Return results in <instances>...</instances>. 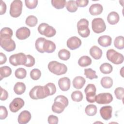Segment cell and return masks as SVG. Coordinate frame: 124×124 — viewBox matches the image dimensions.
I'll list each match as a JSON object with an SVG mask.
<instances>
[{
	"label": "cell",
	"mask_w": 124,
	"mask_h": 124,
	"mask_svg": "<svg viewBox=\"0 0 124 124\" xmlns=\"http://www.w3.org/2000/svg\"><path fill=\"white\" fill-rule=\"evenodd\" d=\"M29 95L31 99L37 100L45 98L49 96V94L45 86H35L30 91Z\"/></svg>",
	"instance_id": "6da1fadb"
},
{
	"label": "cell",
	"mask_w": 124,
	"mask_h": 124,
	"mask_svg": "<svg viewBox=\"0 0 124 124\" xmlns=\"http://www.w3.org/2000/svg\"><path fill=\"white\" fill-rule=\"evenodd\" d=\"M47 67L50 72L58 76L64 74L67 71V67L64 64L55 61L49 62Z\"/></svg>",
	"instance_id": "7a4b0ae2"
},
{
	"label": "cell",
	"mask_w": 124,
	"mask_h": 124,
	"mask_svg": "<svg viewBox=\"0 0 124 124\" xmlns=\"http://www.w3.org/2000/svg\"><path fill=\"white\" fill-rule=\"evenodd\" d=\"M89 21L85 18H82L77 23L78 31L79 35L83 38L88 37L90 31L88 27Z\"/></svg>",
	"instance_id": "3957f363"
},
{
	"label": "cell",
	"mask_w": 124,
	"mask_h": 124,
	"mask_svg": "<svg viewBox=\"0 0 124 124\" xmlns=\"http://www.w3.org/2000/svg\"><path fill=\"white\" fill-rule=\"evenodd\" d=\"M107 59L115 64H120L124 62V56L114 49H110L107 51Z\"/></svg>",
	"instance_id": "277c9868"
},
{
	"label": "cell",
	"mask_w": 124,
	"mask_h": 124,
	"mask_svg": "<svg viewBox=\"0 0 124 124\" xmlns=\"http://www.w3.org/2000/svg\"><path fill=\"white\" fill-rule=\"evenodd\" d=\"M0 46L5 51L11 52L16 49V45L15 41L8 36H0Z\"/></svg>",
	"instance_id": "5b68a950"
},
{
	"label": "cell",
	"mask_w": 124,
	"mask_h": 124,
	"mask_svg": "<svg viewBox=\"0 0 124 124\" xmlns=\"http://www.w3.org/2000/svg\"><path fill=\"white\" fill-rule=\"evenodd\" d=\"M38 31L40 34L47 37H53L56 33V30L46 23H42L39 25Z\"/></svg>",
	"instance_id": "8992f818"
},
{
	"label": "cell",
	"mask_w": 124,
	"mask_h": 124,
	"mask_svg": "<svg viewBox=\"0 0 124 124\" xmlns=\"http://www.w3.org/2000/svg\"><path fill=\"white\" fill-rule=\"evenodd\" d=\"M22 2L20 0H15L11 3L10 14L13 17H19L22 10Z\"/></svg>",
	"instance_id": "52a82bcc"
},
{
	"label": "cell",
	"mask_w": 124,
	"mask_h": 124,
	"mask_svg": "<svg viewBox=\"0 0 124 124\" xmlns=\"http://www.w3.org/2000/svg\"><path fill=\"white\" fill-rule=\"evenodd\" d=\"M9 62L13 66L24 65L27 61L26 55L23 53H19L11 55L9 57Z\"/></svg>",
	"instance_id": "ba28073f"
},
{
	"label": "cell",
	"mask_w": 124,
	"mask_h": 124,
	"mask_svg": "<svg viewBox=\"0 0 124 124\" xmlns=\"http://www.w3.org/2000/svg\"><path fill=\"white\" fill-rule=\"evenodd\" d=\"M92 28L95 33H100L106 30V25L102 18H95L92 22Z\"/></svg>",
	"instance_id": "9c48e42d"
},
{
	"label": "cell",
	"mask_w": 124,
	"mask_h": 124,
	"mask_svg": "<svg viewBox=\"0 0 124 124\" xmlns=\"http://www.w3.org/2000/svg\"><path fill=\"white\" fill-rule=\"evenodd\" d=\"M96 89L93 84H89L86 87L84 92L86 94V100L88 102L94 103L96 96Z\"/></svg>",
	"instance_id": "30bf717a"
},
{
	"label": "cell",
	"mask_w": 124,
	"mask_h": 124,
	"mask_svg": "<svg viewBox=\"0 0 124 124\" xmlns=\"http://www.w3.org/2000/svg\"><path fill=\"white\" fill-rule=\"evenodd\" d=\"M113 100V97L111 94L108 93H101L95 96V101L101 105L108 104L111 102Z\"/></svg>",
	"instance_id": "8fae6325"
},
{
	"label": "cell",
	"mask_w": 124,
	"mask_h": 124,
	"mask_svg": "<svg viewBox=\"0 0 124 124\" xmlns=\"http://www.w3.org/2000/svg\"><path fill=\"white\" fill-rule=\"evenodd\" d=\"M24 101L21 98H15L10 103L9 105V109L12 112H17L24 106Z\"/></svg>",
	"instance_id": "7c38bea8"
},
{
	"label": "cell",
	"mask_w": 124,
	"mask_h": 124,
	"mask_svg": "<svg viewBox=\"0 0 124 124\" xmlns=\"http://www.w3.org/2000/svg\"><path fill=\"white\" fill-rule=\"evenodd\" d=\"M67 46L71 50H75L79 47L81 45V40L77 36H72L67 41Z\"/></svg>",
	"instance_id": "4fadbf2b"
},
{
	"label": "cell",
	"mask_w": 124,
	"mask_h": 124,
	"mask_svg": "<svg viewBox=\"0 0 124 124\" xmlns=\"http://www.w3.org/2000/svg\"><path fill=\"white\" fill-rule=\"evenodd\" d=\"M31 34V31L29 28L22 27L17 30L16 35L17 39L19 40H25L28 38Z\"/></svg>",
	"instance_id": "5bb4252c"
},
{
	"label": "cell",
	"mask_w": 124,
	"mask_h": 124,
	"mask_svg": "<svg viewBox=\"0 0 124 124\" xmlns=\"http://www.w3.org/2000/svg\"><path fill=\"white\" fill-rule=\"evenodd\" d=\"M112 108L110 106L102 107L100 109V114L102 118L106 120H109L112 117Z\"/></svg>",
	"instance_id": "9a60e30c"
},
{
	"label": "cell",
	"mask_w": 124,
	"mask_h": 124,
	"mask_svg": "<svg viewBox=\"0 0 124 124\" xmlns=\"http://www.w3.org/2000/svg\"><path fill=\"white\" fill-rule=\"evenodd\" d=\"M31 118V113L28 110H23L19 114L17 121L20 124H26L29 122Z\"/></svg>",
	"instance_id": "2e32d148"
},
{
	"label": "cell",
	"mask_w": 124,
	"mask_h": 124,
	"mask_svg": "<svg viewBox=\"0 0 124 124\" xmlns=\"http://www.w3.org/2000/svg\"><path fill=\"white\" fill-rule=\"evenodd\" d=\"M58 85L62 91H67L70 88V80L67 77L62 78L58 80Z\"/></svg>",
	"instance_id": "e0dca14e"
},
{
	"label": "cell",
	"mask_w": 124,
	"mask_h": 124,
	"mask_svg": "<svg viewBox=\"0 0 124 124\" xmlns=\"http://www.w3.org/2000/svg\"><path fill=\"white\" fill-rule=\"evenodd\" d=\"M103 10V6L99 3L92 4L89 8V12L93 16H97L102 13Z\"/></svg>",
	"instance_id": "ac0fdd59"
},
{
	"label": "cell",
	"mask_w": 124,
	"mask_h": 124,
	"mask_svg": "<svg viewBox=\"0 0 124 124\" xmlns=\"http://www.w3.org/2000/svg\"><path fill=\"white\" fill-rule=\"evenodd\" d=\"M102 51L97 46H93L90 49V54L95 60L100 59L102 56Z\"/></svg>",
	"instance_id": "d6986e66"
},
{
	"label": "cell",
	"mask_w": 124,
	"mask_h": 124,
	"mask_svg": "<svg viewBox=\"0 0 124 124\" xmlns=\"http://www.w3.org/2000/svg\"><path fill=\"white\" fill-rule=\"evenodd\" d=\"M98 43L103 47H108L111 45L112 39L108 35H103L100 36L98 39Z\"/></svg>",
	"instance_id": "ffe728a7"
},
{
	"label": "cell",
	"mask_w": 124,
	"mask_h": 124,
	"mask_svg": "<svg viewBox=\"0 0 124 124\" xmlns=\"http://www.w3.org/2000/svg\"><path fill=\"white\" fill-rule=\"evenodd\" d=\"M86 82L85 79L81 76L76 77L73 80V86L77 89H81Z\"/></svg>",
	"instance_id": "44dd1931"
},
{
	"label": "cell",
	"mask_w": 124,
	"mask_h": 124,
	"mask_svg": "<svg viewBox=\"0 0 124 124\" xmlns=\"http://www.w3.org/2000/svg\"><path fill=\"white\" fill-rule=\"evenodd\" d=\"M56 49V45L50 40H46L44 44V50L45 52L50 53L53 52Z\"/></svg>",
	"instance_id": "7402d4cb"
},
{
	"label": "cell",
	"mask_w": 124,
	"mask_h": 124,
	"mask_svg": "<svg viewBox=\"0 0 124 124\" xmlns=\"http://www.w3.org/2000/svg\"><path fill=\"white\" fill-rule=\"evenodd\" d=\"M120 17L119 14L114 11L110 12L107 16V21L110 25H115L119 21Z\"/></svg>",
	"instance_id": "603a6c76"
},
{
	"label": "cell",
	"mask_w": 124,
	"mask_h": 124,
	"mask_svg": "<svg viewBox=\"0 0 124 124\" xmlns=\"http://www.w3.org/2000/svg\"><path fill=\"white\" fill-rule=\"evenodd\" d=\"M65 107V106L62 103L56 101L52 106V110L54 113L60 114L63 111Z\"/></svg>",
	"instance_id": "cb8c5ba5"
},
{
	"label": "cell",
	"mask_w": 124,
	"mask_h": 124,
	"mask_svg": "<svg viewBox=\"0 0 124 124\" xmlns=\"http://www.w3.org/2000/svg\"><path fill=\"white\" fill-rule=\"evenodd\" d=\"M26 90V85L23 82H18L16 83L14 87L15 93L21 95L23 94Z\"/></svg>",
	"instance_id": "d4e9b609"
},
{
	"label": "cell",
	"mask_w": 124,
	"mask_h": 124,
	"mask_svg": "<svg viewBox=\"0 0 124 124\" xmlns=\"http://www.w3.org/2000/svg\"><path fill=\"white\" fill-rule=\"evenodd\" d=\"M100 83L103 88L105 89H109L113 85V80L110 77H105L101 78Z\"/></svg>",
	"instance_id": "484cf974"
},
{
	"label": "cell",
	"mask_w": 124,
	"mask_h": 124,
	"mask_svg": "<svg viewBox=\"0 0 124 124\" xmlns=\"http://www.w3.org/2000/svg\"><path fill=\"white\" fill-rule=\"evenodd\" d=\"M92 63V59L88 56H83L81 57L78 61V64L81 67H86Z\"/></svg>",
	"instance_id": "4316f807"
},
{
	"label": "cell",
	"mask_w": 124,
	"mask_h": 124,
	"mask_svg": "<svg viewBox=\"0 0 124 124\" xmlns=\"http://www.w3.org/2000/svg\"><path fill=\"white\" fill-rule=\"evenodd\" d=\"M46 39L43 37H39L35 41V48L36 50L42 53H44V44Z\"/></svg>",
	"instance_id": "83f0119b"
},
{
	"label": "cell",
	"mask_w": 124,
	"mask_h": 124,
	"mask_svg": "<svg viewBox=\"0 0 124 124\" xmlns=\"http://www.w3.org/2000/svg\"><path fill=\"white\" fill-rule=\"evenodd\" d=\"M12 74V69L8 66H2L0 68V80L4 78L9 77Z\"/></svg>",
	"instance_id": "f1b7e54d"
},
{
	"label": "cell",
	"mask_w": 124,
	"mask_h": 124,
	"mask_svg": "<svg viewBox=\"0 0 124 124\" xmlns=\"http://www.w3.org/2000/svg\"><path fill=\"white\" fill-rule=\"evenodd\" d=\"M99 69L101 72L103 74H110L112 71L113 67L110 64L107 62H105L102 64L100 65Z\"/></svg>",
	"instance_id": "f546056e"
},
{
	"label": "cell",
	"mask_w": 124,
	"mask_h": 124,
	"mask_svg": "<svg viewBox=\"0 0 124 124\" xmlns=\"http://www.w3.org/2000/svg\"><path fill=\"white\" fill-rule=\"evenodd\" d=\"M97 109L95 105L90 104L87 106L85 109V112L86 114L90 116L95 115L97 113Z\"/></svg>",
	"instance_id": "4dcf8cb0"
},
{
	"label": "cell",
	"mask_w": 124,
	"mask_h": 124,
	"mask_svg": "<svg viewBox=\"0 0 124 124\" xmlns=\"http://www.w3.org/2000/svg\"><path fill=\"white\" fill-rule=\"evenodd\" d=\"M114 45L117 49H123L124 48V37L123 36L116 37L114 41Z\"/></svg>",
	"instance_id": "1f68e13d"
},
{
	"label": "cell",
	"mask_w": 124,
	"mask_h": 124,
	"mask_svg": "<svg viewBox=\"0 0 124 124\" xmlns=\"http://www.w3.org/2000/svg\"><path fill=\"white\" fill-rule=\"evenodd\" d=\"M59 58L63 61H67L70 57V52L66 49H61L58 53Z\"/></svg>",
	"instance_id": "d6a6232c"
},
{
	"label": "cell",
	"mask_w": 124,
	"mask_h": 124,
	"mask_svg": "<svg viewBox=\"0 0 124 124\" xmlns=\"http://www.w3.org/2000/svg\"><path fill=\"white\" fill-rule=\"evenodd\" d=\"M66 8L68 11L71 13H74L77 11L78 7L75 0H69L66 2Z\"/></svg>",
	"instance_id": "836d02e7"
},
{
	"label": "cell",
	"mask_w": 124,
	"mask_h": 124,
	"mask_svg": "<svg viewBox=\"0 0 124 124\" xmlns=\"http://www.w3.org/2000/svg\"><path fill=\"white\" fill-rule=\"evenodd\" d=\"M38 22V19L37 17L31 15L28 16L25 21V23L27 25L31 27H34L36 25Z\"/></svg>",
	"instance_id": "e575fe53"
},
{
	"label": "cell",
	"mask_w": 124,
	"mask_h": 124,
	"mask_svg": "<svg viewBox=\"0 0 124 124\" xmlns=\"http://www.w3.org/2000/svg\"><path fill=\"white\" fill-rule=\"evenodd\" d=\"M51 2L52 6L57 9L63 8L66 3L65 0H52Z\"/></svg>",
	"instance_id": "d590c367"
},
{
	"label": "cell",
	"mask_w": 124,
	"mask_h": 124,
	"mask_svg": "<svg viewBox=\"0 0 124 124\" xmlns=\"http://www.w3.org/2000/svg\"><path fill=\"white\" fill-rule=\"evenodd\" d=\"M84 75L86 78L90 79L97 78L98 77L96 75V72L91 68H86L84 69Z\"/></svg>",
	"instance_id": "8d00e7d4"
},
{
	"label": "cell",
	"mask_w": 124,
	"mask_h": 124,
	"mask_svg": "<svg viewBox=\"0 0 124 124\" xmlns=\"http://www.w3.org/2000/svg\"><path fill=\"white\" fill-rule=\"evenodd\" d=\"M71 98L75 102H80L83 99V94L80 91H75L71 94Z\"/></svg>",
	"instance_id": "74e56055"
},
{
	"label": "cell",
	"mask_w": 124,
	"mask_h": 124,
	"mask_svg": "<svg viewBox=\"0 0 124 124\" xmlns=\"http://www.w3.org/2000/svg\"><path fill=\"white\" fill-rule=\"evenodd\" d=\"M15 75L16 78L23 79L26 77L27 71L23 68H18L15 71Z\"/></svg>",
	"instance_id": "f35d334b"
},
{
	"label": "cell",
	"mask_w": 124,
	"mask_h": 124,
	"mask_svg": "<svg viewBox=\"0 0 124 124\" xmlns=\"http://www.w3.org/2000/svg\"><path fill=\"white\" fill-rule=\"evenodd\" d=\"M41 76V71L37 68L33 69L30 72V77L31 79L34 80H37L40 78Z\"/></svg>",
	"instance_id": "ab89813d"
},
{
	"label": "cell",
	"mask_w": 124,
	"mask_h": 124,
	"mask_svg": "<svg viewBox=\"0 0 124 124\" xmlns=\"http://www.w3.org/2000/svg\"><path fill=\"white\" fill-rule=\"evenodd\" d=\"M13 34V31L12 30L8 27H5L2 28L0 31V36H8L12 37Z\"/></svg>",
	"instance_id": "60d3db41"
},
{
	"label": "cell",
	"mask_w": 124,
	"mask_h": 124,
	"mask_svg": "<svg viewBox=\"0 0 124 124\" xmlns=\"http://www.w3.org/2000/svg\"><path fill=\"white\" fill-rule=\"evenodd\" d=\"M114 94L118 99L123 100L124 96V89L123 87H118L114 91Z\"/></svg>",
	"instance_id": "b9f144b4"
},
{
	"label": "cell",
	"mask_w": 124,
	"mask_h": 124,
	"mask_svg": "<svg viewBox=\"0 0 124 124\" xmlns=\"http://www.w3.org/2000/svg\"><path fill=\"white\" fill-rule=\"evenodd\" d=\"M25 3L26 7L30 9L35 8L38 4L37 0H25Z\"/></svg>",
	"instance_id": "7bdbcfd3"
},
{
	"label": "cell",
	"mask_w": 124,
	"mask_h": 124,
	"mask_svg": "<svg viewBox=\"0 0 124 124\" xmlns=\"http://www.w3.org/2000/svg\"><path fill=\"white\" fill-rule=\"evenodd\" d=\"M27 57V61L26 63L24 64V66L26 67H32L33 66L35 62V59L31 56V55H26Z\"/></svg>",
	"instance_id": "ee69618b"
},
{
	"label": "cell",
	"mask_w": 124,
	"mask_h": 124,
	"mask_svg": "<svg viewBox=\"0 0 124 124\" xmlns=\"http://www.w3.org/2000/svg\"><path fill=\"white\" fill-rule=\"evenodd\" d=\"M45 86L48 91L49 95H52L56 93V88L54 83L51 82L48 83L45 85Z\"/></svg>",
	"instance_id": "f6af8a7d"
},
{
	"label": "cell",
	"mask_w": 124,
	"mask_h": 124,
	"mask_svg": "<svg viewBox=\"0 0 124 124\" xmlns=\"http://www.w3.org/2000/svg\"><path fill=\"white\" fill-rule=\"evenodd\" d=\"M59 101L62 104H63L65 107H66L68 105V100L67 97H66L65 96L62 95H59L56 97V98L54 99V101Z\"/></svg>",
	"instance_id": "bcb514c9"
},
{
	"label": "cell",
	"mask_w": 124,
	"mask_h": 124,
	"mask_svg": "<svg viewBox=\"0 0 124 124\" xmlns=\"http://www.w3.org/2000/svg\"><path fill=\"white\" fill-rule=\"evenodd\" d=\"M8 116V111L5 107L1 106L0 107V119H5Z\"/></svg>",
	"instance_id": "7dc6e473"
},
{
	"label": "cell",
	"mask_w": 124,
	"mask_h": 124,
	"mask_svg": "<svg viewBox=\"0 0 124 124\" xmlns=\"http://www.w3.org/2000/svg\"><path fill=\"white\" fill-rule=\"evenodd\" d=\"M47 121L49 124H57L58 123V118L56 116L50 115L48 116Z\"/></svg>",
	"instance_id": "c3c4849f"
},
{
	"label": "cell",
	"mask_w": 124,
	"mask_h": 124,
	"mask_svg": "<svg viewBox=\"0 0 124 124\" xmlns=\"http://www.w3.org/2000/svg\"><path fill=\"white\" fill-rule=\"evenodd\" d=\"M0 99L1 101H4L6 100L8 97V92L2 87H0Z\"/></svg>",
	"instance_id": "681fc988"
},
{
	"label": "cell",
	"mask_w": 124,
	"mask_h": 124,
	"mask_svg": "<svg viewBox=\"0 0 124 124\" xmlns=\"http://www.w3.org/2000/svg\"><path fill=\"white\" fill-rule=\"evenodd\" d=\"M76 4L78 7H83L86 6L89 3V0H77L76 1Z\"/></svg>",
	"instance_id": "f907efd6"
},
{
	"label": "cell",
	"mask_w": 124,
	"mask_h": 124,
	"mask_svg": "<svg viewBox=\"0 0 124 124\" xmlns=\"http://www.w3.org/2000/svg\"><path fill=\"white\" fill-rule=\"evenodd\" d=\"M6 11V5L5 3L2 0L0 1V15H3L5 13Z\"/></svg>",
	"instance_id": "816d5d0a"
},
{
	"label": "cell",
	"mask_w": 124,
	"mask_h": 124,
	"mask_svg": "<svg viewBox=\"0 0 124 124\" xmlns=\"http://www.w3.org/2000/svg\"><path fill=\"white\" fill-rule=\"evenodd\" d=\"M7 58L6 56L4 54H3L2 52L0 53V64H3L5 63L6 62Z\"/></svg>",
	"instance_id": "f5cc1de1"
}]
</instances>
